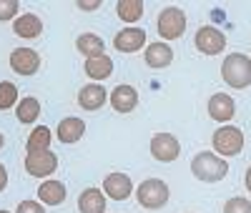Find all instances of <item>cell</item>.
I'll return each mask as SVG.
<instances>
[{
  "instance_id": "cell-9",
  "label": "cell",
  "mask_w": 251,
  "mask_h": 213,
  "mask_svg": "<svg viewBox=\"0 0 251 213\" xmlns=\"http://www.w3.org/2000/svg\"><path fill=\"white\" fill-rule=\"evenodd\" d=\"M10 68L18 75H35L40 68V55L33 48H15L10 53Z\"/></svg>"
},
{
  "instance_id": "cell-29",
  "label": "cell",
  "mask_w": 251,
  "mask_h": 213,
  "mask_svg": "<svg viewBox=\"0 0 251 213\" xmlns=\"http://www.w3.org/2000/svg\"><path fill=\"white\" fill-rule=\"evenodd\" d=\"M78 8L80 10H98L100 8V0H93V3H83V0H78Z\"/></svg>"
},
{
  "instance_id": "cell-15",
  "label": "cell",
  "mask_w": 251,
  "mask_h": 213,
  "mask_svg": "<svg viewBox=\"0 0 251 213\" xmlns=\"http://www.w3.org/2000/svg\"><path fill=\"white\" fill-rule=\"evenodd\" d=\"M111 105L118 113H131L138 105V91L133 85H118L111 91Z\"/></svg>"
},
{
  "instance_id": "cell-22",
  "label": "cell",
  "mask_w": 251,
  "mask_h": 213,
  "mask_svg": "<svg viewBox=\"0 0 251 213\" xmlns=\"http://www.w3.org/2000/svg\"><path fill=\"white\" fill-rule=\"evenodd\" d=\"M50 128H46V125H38V128H33L30 131V136H28V143H25V148H28V153H43V151H50Z\"/></svg>"
},
{
  "instance_id": "cell-7",
  "label": "cell",
  "mask_w": 251,
  "mask_h": 213,
  "mask_svg": "<svg viewBox=\"0 0 251 213\" xmlns=\"http://www.w3.org/2000/svg\"><path fill=\"white\" fill-rule=\"evenodd\" d=\"M178 153H181V143H178L176 136H171V133H156L151 138V156L156 161L171 163V161L178 158Z\"/></svg>"
},
{
  "instance_id": "cell-14",
  "label": "cell",
  "mask_w": 251,
  "mask_h": 213,
  "mask_svg": "<svg viewBox=\"0 0 251 213\" xmlns=\"http://www.w3.org/2000/svg\"><path fill=\"white\" fill-rule=\"evenodd\" d=\"M13 30L18 38H25V40H33L43 33V20H40L35 13H23L13 20Z\"/></svg>"
},
{
  "instance_id": "cell-16",
  "label": "cell",
  "mask_w": 251,
  "mask_h": 213,
  "mask_svg": "<svg viewBox=\"0 0 251 213\" xmlns=\"http://www.w3.org/2000/svg\"><path fill=\"white\" fill-rule=\"evenodd\" d=\"M83 133H86V123H83L80 118H75V116L63 118L55 128V136H58L60 143H78L83 138Z\"/></svg>"
},
{
  "instance_id": "cell-23",
  "label": "cell",
  "mask_w": 251,
  "mask_h": 213,
  "mask_svg": "<svg viewBox=\"0 0 251 213\" xmlns=\"http://www.w3.org/2000/svg\"><path fill=\"white\" fill-rule=\"evenodd\" d=\"M116 13L123 23H128V28H131V23L141 20V15H143V3L141 0H118Z\"/></svg>"
},
{
  "instance_id": "cell-8",
  "label": "cell",
  "mask_w": 251,
  "mask_h": 213,
  "mask_svg": "<svg viewBox=\"0 0 251 213\" xmlns=\"http://www.w3.org/2000/svg\"><path fill=\"white\" fill-rule=\"evenodd\" d=\"M55 168H58V158L53 151L28 153V158H25V170L35 178H48L50 173H55Z\"/></svg>"
},
{
  "instance_id": "cell-1",
  "label": "cell",
  "mask_w": 251,
  "mask_h": 213,
  "mask_svg": "<svg viewBox=\"0 0 251 213\" xmlns=\"http://www.w3.org/2000/svg\"><path fill=\"white\" fill-rule=\"evenodd\" d=\"M221 78L236 91H244L251 85V58L244 53H231L221 63Z\"/></svg>"
},
{
  "instance_id": "cell-31",
  "label": "cell",
  "mask_w": 251,
  "mask_h": 213,
  "mask_svg": "<svg viewBox=\"0 0 251 213\" xmlns=\"http://www.w3.org/2000/svg\"><path fill=\"white\" fill-rule=\"evenodd\" d=\"M246 188L251 190V166H249V170H246Z\"/></svg>"
},
{
  "instance_id": "cell-13",
  "label": "cell",
  "mask_w": 251,
  "mask_h": 213,
  "mask_svg": "<svg viewBox=\"0 0 251 213\" xmlns=\"http://www.w3.org/2000/svg\"><path fill=\"white\" fill-rule=\"evenodd\" d=\"M236 113V103L231 95H226V93H216L211 95V100H208V116H211L214 120L219 123H226V120H231Z\"/></svg>"
},
{
  "instance_id": "cell-5",
  "label": "cell",
  "mask_w": 251,
  "mask_h": 213,
  "mask_svg": "<svg viewBox=\"0 0 251 213\" xmlns=\"http://www.w3.org/2000/svg\"><path fill=\"white\" fill-rule=\"evenodd\" d=\"M183 30H186V13L176 5L163 8L158 15V35L163 40H176L183 35Z\"/></svg>"
},
{
  "instance_id": "cell-24",
  "label": "cell",
  "mask_w": 251,
  "mask_h": 213,
  "mask_svg": "<svg viewBox=\"0 0 251 213\" xmlns=\"http://www.w3.org/2000/svg\"><path fill=\"white\" fill-rule=\"evenodd\" d=\"M15 116H18L20 123H33V120H38V116H40V103H38V98L28 95V98H23V100H18Z\"/></svg>"
},
{
  "instance_id": "cell-12",
  "label": "cell",
  "mask_w": 251,
  "mask_h": 213,
  "mask_svg": "<svg viewBox=\"0 0 251 213\" xmlns=\"http://www.w3.org/2000/svg\"><path fill=\"white\" fill-rule=\"evenodd\" d=\"M146 46V33L141 28H123L113 38V48L121 53H136Z\"/></svg>"
},
{
  "instance_id": "cell-2",
  "label": "cell",
  "mask_w": 251,
  "mask_h": 213,
  "mask_svg": "<svg viewBox=\"0 0 251 213\" xmlns=\"http://www.w3.org/2000/svg\"><path fill=\"white\" fill-rule=\"evenodd\" d=\"M191 173L203 183H216L228 173V163L211 151H201L191 161Z\"/></svg>"
},
{
  "instance_id": "cell-17",
  "label": "cell",
  "mask_w": 251,
  "mask_h": 213,
  "mask_svg": "<svg viewBox=\"0 0 251 213\" xmlns=\"http://www.w3.org/2000/svg\"><path fill=\"white\" fill-rule=\"evenodd\" d=\"M171 60H174V50L169 43L158 40L146 48V66L149 68H166V66H171Z\"/></svg>"
},
{
  "instance_id": "cell-28",
  "label": "cell",
  "mask_w": 251,
  "mask_h": 213,
  "mask_svg": "<svg viewBox=\"0 0 251 213\" xmlns=\"http://www.w3.org/2000/svg\"><path fill=\"white\" fill-rule=\"evenodd\" d=\"M15 213H46V208L40 206L38 201H20Z\"/></svg>"
},
{
  "instance_id": "cell-26",
  "label": "cell",
  "mask_w": 251,
  "mask_h": 213,
  "mask_svg": "<svg viewBox=\"0 0 251 213\" xmlns=\"http://www.w3.org/2000/svg\"><path fill=\"white\" fill-rule=\"evenodd\" d=\"M224 213H251V201L246 198H228L224 206Z\"/></svg>"
},
{
  "instance_id": "cell-18",
  "label": "cell",
  "mask_w": 251,
  "mask_h": 213,
  "mask_svg": "<svg viewBox=\"0 0 251 213\" xmlns=\"http://www.w3.org/2000/svg\"><path fill=\"white\" fill-rule=\"evenodd\" d=\"M80 213H106V193L100 188H86L78 198Z\"/></svg>"
},
{
  "instance_id": "cell-6",
  "label": "cell",
  "mask_w": 251,
  "mask_h": 213,
  "mask_svg": "<svg viewBox=\"0 0 251 213\" xmlns=\"http://www.w3.org/2000/svg\"><path fill=\"white\" fill-rule=\"evenodd\" d=\"M194 40H196V48H199L203 55H219V53H224V48H226V35H224L219 28H214V25L199 28Z\"/></svg>"
},
{
  "instance_id": "cell-3",
  "label": "cell",
  "mask_w": 251,
  "mask_h": 213,
  "mask_svg": "<svg viewBox=\"0 0 251 213\" xmlns=\"http://www.w3.org/2000/svg\"><path fill=\"white\" fill-rule=\"evenodd\" d=\"M169 196H171V190L169 186H166V181L161 178H149V181H143L136 190V198L143 208H149V211H156V208H163L166 203H169Z\"/></svg>"
},
{
  "instance_id": "cell-32",
  "label": "cell",
  "mask_w": 251,
  "mask_h": 213,
  "mask_svg": "<svg viewBox=\"0 0 251 213\" xmlns=\"http://www.w3.org/2000/svg\"><path fill=\"white\" fill-rule=\"evenodd\" d=\"M5 145V138H3V133H0V148H3Z\"/></svg>"
},
{
  "instance_id": "cell-19",
  "label": "cell",
  "mask_w": 251,
  "mask_h": 213,
  "mask_svg": "<svg viewBox=\"0 0 251 213\" xmlns=\"http://www.w3.org/2000/svg\"><path fill=\"white\" fill-rule=\"evenodd\" d=\"M75 48L86 55V60L88 58H98V55H106L103 53L106 50V40H103L100 35H96V33H80L78 40H75Z\"/></svg>"
},
{
  "instance_id": "cell-25",
  "label": "cell",
  "mask_w": 251,
  "mask_h": 213,
  "mask_svg": "<svg viewBox=\"0 0 251 213\" xmlns=\"http://www.w3.org/2000/svg\"><path fill=\"white\" fill-rule=\"evenodd\" d=\"M15 103H18V88H15V83L3 80V83H0V111H10Z\"/></svg>"
},
{
  "instance_id": "cell-30",
  "label": "cell",
  "mask_w": 251,
  "mask_h": 213,
  "mask_svg": "<svg viewBox=\"0 0 251 213\" xmlns=\"http://www.w3.org/2000/svg\"><path fill=\"white\" fill-rule=\"evenodd\" d=\"M5 186H8V170H5L3 163H0V190H5Z\"/></svg>"
},
{
  "instance_id": "cell-27",
  "label": "cell",
  "mask_w": 251,
  "mask_h": 213,
  "mask_svg": "<svg viewBox=\"0 0 251 213\" xmlns=\"http://www.w3.org/2000/svg\"><path fill=\"white\" fill-rule=\"evenodd\" d=\"M18 10H20L18 0H0V23H5V20L15 18Z\"/></svg>"
},
{
  "instance_id": "cell-4",
  "label": "cell",
  "mask_w": 251,
  "mask_h": 213,
  "mask_svg": "<svg viewBox=\"0 0 251 213\" xmlns=\"http://www.w3.org/2000/svg\"><path fill=\"white\" fill-rule=\"evenodd\" d=\"M214 148H216L219 156H226V158L239 156L241 148H244L241 128H236V125H221L219 131L214 133Z\"/></svg>"
},
{
  "instance_id": "cell-33",
  "label": "cell",
  "mask_w": 251,
  "mask_h": 213,
  "mask_svg": "<svg viewBox=\"0 0 251 213\" xmlns=\"http://www.w3.org/2000/svg\"><path fill=\"white\" fill-rule=\"evenodd\" d=\"M0 213H10V211H0Z\"/></svg>"
},
{
  "instance_id": "cell-11",
  "label": "cell",
  "mask_w": 251,
  "mask_h": 213,
  "mask_svg": "<svg viewBox=\"0 0 251 213\" xmlns=\"http://www.w3.org/2000/svg\"><path fill=\"white\" fill-rule=\"evenodd\" d=\"M106 100H108V93L100 83H88L78 91V105L83 111H98L106 105Z\"/></svg>"
},
{
  "instance_id": "cell-20",
  "label": "cell",
  "mask_w": 251,
  "mask_h": 213,
  "mask_svg": "<svg viewBox=\"0 0 251 213\" xmlns=\"http://www.w3.org/2000/svg\"><path fill=\"white\" fill-rule=\"evenodd\" d=\"M38 198L46 206H60L66 201V186L60 181H43L38 186Z\"/></svg>"
},
{
  "instance_id": "cell-21",
  "label": "cell",
  "mask_w": 251,
  "mask_h": 213,
  "mask_svg": "<svg viewBox=\"0 0 251 213\" xmlns=\"http://www.w3.org/2000/svg\"><path fill=\"white\" fill-rule=\"evenodd\" d=\"M113 73V60L108 55H98V58H88L86 60V75L91 80H106Z\"/></svg>"
},
{
  "instance_id": "cell-10",
  "label": "cell",
  "mask_w": 251,
  "mask_h": 213,
  "mask_svg": "<svg viewBox=\"0 0 251 213\" xmlns=\"http://www.w3.org/2000/svg\"><path fill=\"white\" fill-rule=\"evenodd\" d=\"M133 190V183L126 173H108L103 178V193H106L111 201H126Z\"/></svg>"
}]
</instances>
